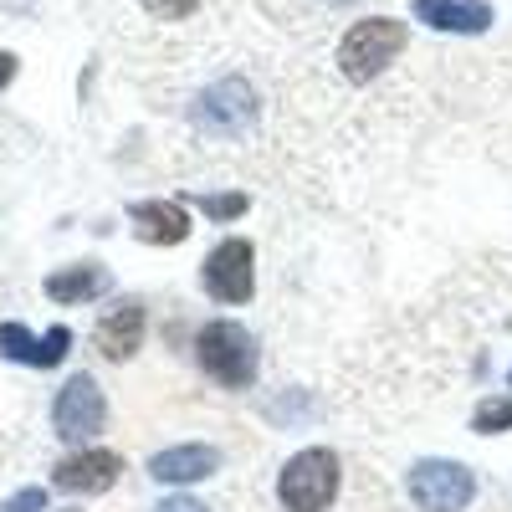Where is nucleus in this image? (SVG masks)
Listing matches in <instances>:
<instances>
[{
    "label": "nucleus",
    "mask_w": 512,
    "mask_h": 512,
    "mask_svg": "<svg viewBox=\"0 0 512 512\" xmlns=\"http://www.w3.org/2000/svg\"><path fill=\"white\" fill-rule=\"evenodd\" d=\"M195 359L200 369L221 384V390H251L256 369H262V354H256V338L246 323L236 318H210L195 333Z\"/></svg>",
    "instance_id": "1"
},
{
    "label": "nucleus",
    "mask_w": 512,
    "mask_h": 512,
    "mask_svg": "<svg viewBox=\"0 0 512 512\" xmlns=\"http://www.w3.org/2000/svg\"><path fill=\"white\" fill-rule=\"evenodd\" d=\"M410 41V26L395 21V16H364L344 31L338 41V72H344L354 88H369V82L390 67Z\"/></svg>",
    "instance_id": "2"
},
{
    "label": "nucleus",
    "mask_w": 512,
    "mask_h": 512,
    "mask_svg": "<svg viewBox=\"0 0 512 512\" xmlns=\"http://www.w3.org/2000/svg\"><path fill=\"white\" fill-rule=\"evenodd\" d=\"M338 482H344V466H338V451L328 446H308L282 461L277 472V502L287 512H328L338 502Z\"/></svg>",
    "instance_id": "3"
},
{
    "label": "nucleus",
    "mask_w": 512,
    "mask_h": 512,
    "mask_svg": "<svg viewBox=\"0 0 512 512\" xmlns=\"http://www.w3.org/2000/svg\"><path fill=\"white\" fill-rule=\"evenodd\" d=\"M405 492L420 512H466L472 497H477V472L466 461L425 456L405 472Z\"/></svg>",
    "instance_id": "4"
},
{
    "label": "nucleus",
    "mask_w": 512,
    "mask_h": 512,
    "mask_svg": "<svg viewBox=\"0 0 512 512\" xmlns=\"http://www.w3.org/2000/svg\"><path fill=\"white\" fill-rule=\"evenodd\" d=\"M200 287H205V297H216V303H226V308L251 303V292H256V246L246 236L216 241L210 256L200 262Z\"/></svg>",
    "instance_id": "5"
},
{
    "label": "nucleus",
    "mask_w": 512,
    "mask_h": 512,
    "mask_svg": "<svg viewBox=\"0 0 512 512\" xmlns=\"http://www.w3.org/2000/svg\"><path fill=\"white\" fill-rule=\"evenodd\" d=\"M108 420V400H103V384L93 374H72L57 400H52V431L67 441V446H82L103 431Z\"/></svg>",
    "instance_id": "6"
},
{
    "label": "nucleus",
    "mask_w": 512,
    "mask_h": 512,
    "mask_svg": "<svg viewBox=\"0 0 512 512\" xmlns=\"http://www.w3.org/2000/svg\"><path fill=\"white\" fill-rule=\"evenodd\" d=\"M190 118L205 128V134H246V128L256 123V93L246 77H221L210 82L205 93H195L190 103Z\"/></svg>",
    "instance_id": "7"
},
{
    "label": "nucleus",
    "mask_w": 512,
    "mask_h": 512,
    "mask_svg": "<svg viewBox=\"0 0 512 512\" xmlns=\"http://www.w3.org/2000/svg\"><path fill=\"white\" fill-rule=\"evenodd\" d=\"M118 477H123V456L118 451H103V446H82V451H72L67 461L52 466V487L57 492H72V497H98Z\"/></svg>",
    "instance_id": "8"
},
{
    "label": "nucleus",
    "mask_w": 512,
    "mask_h": 512,
    "mask_svg": "<svg viewBox=\"0 0 512 512\" xmlns=\"http://www.w3.org/2000/svg\"><path fill=\"white\" fill-rule=\"evenodd\" d=\"M144 328H149V318H144L139 297H118V303L98 318L93 344H98V354H103L108 364H123V359H134V354L144 349Z\"/></svg>",
    "instance_id": "9"
},
{
    "label": "nucleus",
    "mask_w": 512,
    "mask_h": 512,
    "mask_svg": "<svg viewBox=\"0 0 512 512\" xmlns=\"http://www.w3.org/2000/svg\"><path fill=\"white\" fill-rule=\"evenodd\" d=\"M72 349V328H47V333H31L26 323H0V354L11 364H26V369H57Z\"/></svg>",
    "instance_id": "10"
},
{
    "label": "nucleus",
    "mask_w": 512,
    "mask_h": 512,
    "mask_svg": "<svg viewBox=\"0 0 512 512\" xmlns=\"http://www.w3.org/2000/svg\"><path fill=\"white\" fill-rule=\"evenodd\" d=\"M221 472V451L205 446V441H180V446H164L149 456V477L164 487H190Z\"/></svg>",
    "instance_id": "11"
},
{
    "label": "nucleus",
    "mask_w": 512,
    "mask_h": 512,
    "mask_svg": "<svg viewBox=\"0 0 512 512\" xmlns=\"http://www.w3.org/2000/svg\"><path fill=\"white\" fill-rule=\"evenodd\" d=\"M128 221L144 246H180L190 236V210L180 200H139L128 205Z\"/></svg>",
    "instance_id": "12"
},
{
    "label": "nucleus",
    "mask_w": 512,
    "mask_h": 512,
    "mask_svg": "<svg viewBox=\"0 0 512 512\" xmlns=\"http://www.w3.org/2000/svg\"><path fill=\"white\" fill-rule=\"evenodd\" d=\"M415 16L436 31H451V36H482L492 26V6L487 0H410Z\"/></svg>",
    "instance_id": "13"
},
{
    "label": "nucleus",
    "mask_w": 512,
    "mask_h": 512,
    "mask_svg": "<svg viewBox=\"0 0 512 512\" xmlns=\"http://www.w3.org/2000/svg\"><path fill=\"white\" fill-rule=\"evenodd\" d=\"M113 287L108 267L103 262H77V267H62L47 277V297L62 308H77V303H93V297H103Z\"/></svg>",
    "instance_id": "14"
},
{
    "label": "nucleus",
    "mask_w": 512,
    "mask_h": 512,
    "mask_svg": "<svg viewBox=\"0 0 512 512\" xmlns=\"http://www.w3.org/2000/svg\"><path fill=\"white\" fill-rule=\"evenodd\" d=\"M472 431L477 436H502L512 431V395H482L472 410Z\"/></svg>",
    "instance_id": "15"
},
{
    "label": "nucleus",
    "mask_w": 512,
    "mask_h": 512,
    "mask_svg": "<svg viewBox=\"0 0 512 512\" xmlns=\"http://www.w3.org/2000/svg\"><path fill=\"white\" fill-rule=\"evenodd\" d=\"M190 205L200 210V216H210V221H241L246 210H251V200H246L241 190H226V195H190Z\"/></svg>",
    "instance_id": "16"
},
{
    "label": "nucleus",
    "mask_w": 512,
    "mask_h": 512,
    "mask_svg": "<svg viewBox=\"0 0 512 512\" xmlns=\"http://www.w3.org/2000/svg\"><path fill=\"white\" fill-rule=\"evenodd\" d=\"M139 6L149 16H159V21H185V16L200 11V0H139Z\"/></svg>",
    "instance_id": "17"
},
{
    "label": "nucleus",
    "mask_w": 512,
    "mask_h": 512,
    "mask_svg": "<svg viewBox=\"0 0 512 512\" xmlns=\"http://www.w3.org/2000/svg\"><path fill=\"white\" fill-rule=\"evenodd\" d=\"M41 507H47V492H41V487H26L11 502H0V512H41Z\"/></svg>",
    "instance_id": "18"
},
{
    "label": "nucleus",
    "mask_w": 512,
    "mask_h": 512,
    "mask_svg": "<svg viewBox=\"0 0 512 512\" xmlns=\"http://www.w3.org/2000/svg\"><path fill=\"white\" fill-rule=\"evenodd\" d=\"M154 512H210L205 502H195V497H164Z\"/></svg>",
    "instance_id": "19"
},
{
    "label": "nucleus",
    "mask_w": 512,
    "mask_h": 512,
    "mask_svg": "<svg viewBox=\"0 0 512 512\" xmlns=\"http://www.w3.org/2000/svg\"><path fill=\"white\" fill-rule=\"evenodd\" d=\"M11 77H16V57H11V52H0V88H6Z\"/></svg>",
    "instance_id": "20"
},
{
    "label": "nucleus",
    "mask_w": 512,
    "mask_h": 512,
    "mask_svg": "<svg viewBox=\"0 0 512 512\" xmlns=\"http://www.w3.org/2000/svg\"><path fill=\"white\" fill-rule=\"evenodd\" d=\"M323 6H354V0H323Z\"/></svg>",
    "instance_id": "21"
},
{
    "label": "nucleus",
    "mask_w": 512,
    "mask_h": 512,
    "mask_svg": "<svg viewBox=\"0 0 512 512\" xmlns=\"http://www.w3.org/2000/svg\"><path fill=\"white\" fill-rule=\"evenodd\" d=\"M507 384H512V374H507Z\"/></svg>",
    "instance_id": "22"
},
{
    "label": "nucleus",
    "mask_w": 512,
    "mask_h": 512,
    "mask_svg": "<svg viewBox=\"0 0 512 512\" xmlns=\"http://www.w3.org/2000/svg\"><path fill=\"white\" fill-rule=\"evenodd\" d=\"M67 512H77V507H67Z\"/></svg>",
    "instance_id": "23"
}]
</instances>
